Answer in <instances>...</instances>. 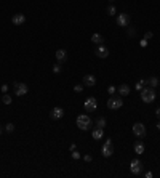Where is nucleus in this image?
Masks as SVG:
<instances>
[{"mask_svg": "<svg viewBox=\"0 0 160 178\" xmlns=\"http://www.w3.org/2000/svg\"><path fill=\"white\" fill-rule=\"evenodd\" d=\"M152 37V32H146V35H144V39L148 40V39H151Z\"/></svg>", "mask_w": 160, "mask_h": 178, "instance_id": "2f4dec72", "label": "nucleus"}, {"mask_svg": "<svg viewBox=\"0 0 160 178\" xmlns=\"http://www.w3.org/2000/svg\"><path fill=\"white\" fill-rule=\"evenodd\" d=\"M85 109L88 113H95L96 111V107H98V101H96V98H93V97H90V98H87L85 100Z\"/></svg>", "mask_w": 160, "mask_h": 178, "instance_id": "6e6552de", "label": "nucleus"}, {"mask_svg": "<svg viewBox=\"0 0 160 178\" xmlns=\"http://www.w3.org/2000/svg\"><path fill=\"white\" fill-rule=\"evenodd\" d=\"M130 21H131V18H130L128 13H120L118 18H117V24L120 27H128L130 26Z\"/></svg>", "mask_w": 160, "mask_h": 178, "instance_id": "1a4fd4ad", "label": "nucleus"}, {"mask_svg": "<svg viewBox=\"0 0 160 178\" xmlns=\"http://www.w3.org/2000/svg\"><path fill=\"white\" fill-rule=\"evenodd\" d=\"M56 60H58V63L61 64V63H64V61H68V51L66 50H58L56 51Z\"/></svg>", "mask_w": 160, "mask_h": 178, "instance_id": "4468645a", "label": "nucleus"}, {"mask_svg": "<svg viewBox=\"0 0 160 178\" xmlns=\"http://www.w3.org/2000/svg\"><path fill=\"white\" fill-rule=\"evenodd\" d=\"M109 2H114V0H109Z\"/></svg>", "mask_w": 160, "mask_h": 178, "instance_id": "4c0bfd02", "label": "nucleus"}, {"mask_svg": "<svg viewBox=\"0 0 160 178\" xmlns=\"http://www.w3.org/2000/svg\"><path fill=\"white\" fill-rule=\"evenodd\" d=\"M106 13H108L109 16H114L115 13H117V8H115L114 5H109V7H108V10H106Z\"/></svg>", "mask_w": 160, "mask_h": 178, "instance_id": "4be33fe9", "label": "nucleus"}, {"mask_svg": "<svg viewBox=\"0 0 160 178\" xmlns=\"http://www.w3.org/2000/svg\"><path fill=\"white\" fill-rule=\"evenodd\" d=\"M2 101H3V104H11V97H10V95H7V93H3Z\"/></svg>", "mask_w": 160, "mask_h": 178, "instance_id": "5701e85b", "label": "nucleus"}, {"mask_svg": "<svg viewBox=\"0 0 160 178\" xmlns=\"http://www.w3.org/2000/svg\"><path fill=\"white\" fill-rule=\"evenodd\" d=\"M91 42H93V44H96V45H102V44H104V37H102L101 34L96 32V34H93V35H91Z\"/></svg>", "mask_w": 160, "mask_h": 178, "instance_id": "dca6fc26", "label": "nucleus"}, {"mask_svg": "<svg viewBox=\"0 0 160 178\" xmlns=\"http://www.w3.org/2000/svg\"><path fill=\"white\" fill-rule=\"evenodd\" d=\"M139 95H141V100L146 103V104H149V103H154L155 101V90L152 88V87H148L146 85L141 92H139Z\"/></svg>", "mask_w": 160, "mask_h": 178, "instance_id": "f257e3e1", "label": "nucleus"}, {"mask_svg": "<svg viewBox=\"0 0 160 178\" xmlns=\"http://www.w3.org/2000/svg\"><path fill=\"white\" fill-rule=\"evenodd\" d=\"M62 116H64V109H62V107H58V106H56V107H53L51 111H50V117H51L53 120H59Z\"/></svg>", "mask_w": 160, "mask_h": 178, "instance_id": "9d476101", "label": "nucleus"}, {"mask_svg": "<svg viewBox=\"0 0 160 178\" xmlns=\"http://www.w3.org/2000/svg\"><path fill=\"white\" fill-rule=\"evenodd\" d=\"M146 85H148V80H144V79H142V80H139V82H136V85H135V88L141 92V90H142V88H144Z\"/></svg>", "mask_w": 160, "mask_h": 178, "instance_id": "aec40b11", "label": "nucleus"}, {"mask_svg": "<svg viewBox=\"0 0 160 178\" xmlns=\"http://www.w3.org/2000/svg\"><path fill=\"white\" fill-rule=\"evenodd\" d=\"M96 84V77L93 76V74H87L85 77H83V85L85 87H93Z\"/></svg>", "mask_w": 160, "mask_h": 178, "instance_id": "f8f14e48", "label": "nucleus"}, {"mask_svg": "<svg viewBox=\"0 0 160 178\" xmlns=\"http://www.w3.org/2000/svg\"><path fill=\"white\" fill-rule=\"evenodd\" d=\"M115 92H117V88H115V87H114V85H111V87H109V88H108V93H109V95H114V93H115Z\"/></svg>", "mask_w": 160, "mask_h": 178, "instance_id": "bb28decb", "label": "nucleus"}, {"mask_svg": "<svg viewBox=\"0 0 160 178\" xmlns=\"http://www.w3.org/2000/svg\"><path fill=\"white\" fill-rule=\"evenodd\" d=\"M148 85L152 87V88L158 87V79H157V77H151V79H148Z\"/></svg>", "mask_w": 160, "mask_h": 178, "instance_id": "6ab92c4d", "label": "nucleus"}, {"mask_svg": "<svg viewBox=\"0 0 160 178\" xmlns=\"http://www.w3.org/2000/svg\"><path fill=\"white\" fill-rule=\"evenodd\" d=\"M130 172L133 175H141L144 172V165H142V162L139 159H133L130 162Z\"/></svg>", "mask_w": 160, "mask_h": 178, "instance_id": "7ed1b4c3", "label": "nucleus"}, {"mask_svg": "<svg viewBox=\"0 0 160 178\" xmlns=\"http://www.w3.org/2000/svg\"><path fill=\"white\" fill-rule=\"evenodd\" d=\"M5 130H7L8 133H13V132H15V124H11V122H10V124H7Z\"/></svg>", "mask_w": 160, "mask_h": 178, "instance_id": "b1692460", "label": "nucleus"}, {"mask_svg": "<svg viewBox=\"0 0 160 178\" xmlns=\"http://www.w3.org/2000/svg\"><path fill=\"white\" fill-rule=\"evenodd\" d=\"M53 72H55V74H59V72H61V64H55V66H53Z\"/></svg>", "mask_w": 160, "mask_h": 178, "instance_id": "393cba45", "label": "nucleus"}, {"mask_svg": "<svg viewBox=\"0 0 160 178\" xmlns=\"http://www.w3.org/2000/svg\"><path fill=\"white\" fill-rule=\"evenodd\" d=\"M28 92H29V87L26 84H22V82H15V95L16 97H24Z\"/></svg>", "mask_w": 160, "mask_h": 178, "instance_id": "39448f33", "label": "nucleus"}, {"mask_svg": "<svg viewBox=\"0 0 160 178\" xmlns=\"http://www.w3.org/2000/svg\"><path fill=\"white\" fill-rule=\"evenodd\" d=\"M83 159H85V160H87V162H91V160H93V157H91V156H90V154H87V156H85V157H83Z\"/></svg>", "mask_w": 160, "mask_h": 178, "instance_id": "7c9ffc66", "label": "nucleus"}, {"mask_svg": "<svg viewBox=\"0 0 160 178\" xmlns=\"http://www.w3.org/2000/svg\"><path fill=\"white\" fill-rule=\"evenodd\" d=\"M72 157H74V159H80V153H77V151H72Z\"/></svg>", "mask_w": 160, "mask_h": 178, "instance_id": "cd10ccee", "label": "nucleus"}, {"mask_svg": "<svg viewBox=\"0 0 160 178\" xmlns=\"http://www.w3.org/2000/svg\"><path fill=\"white\" fill-rule=\"evenodd\" d=\"M133 133H135V136H138V138H144V136H146V127H144V124L136 122V124L133 125Z\"/></svg>", "mask_w": 160, "mask_h": 178, "instance_id": "0eeeda50", "label": "nucleus"}, {"mask_svg": "<svg viewBox=\"0 0 160 178\" xmlns=\"http://www.w3.org/2000/svg\"><path fill=\"white\" fill-rule=\"evenodd\" d=\"M122 106H123V100L120 97H111L108 100V107L109 109H120Z\"/></svg>", "mask_w": 160, "mask_h": 178, "instance_id": "20e7f679", "label": "nucleus"}, {"mask_svg": "<svg viewBox=\"0 0 160 178\" xmlns=\"http://www.w3.org/2000/svg\"><path fill=\"white\" fill-rule=\"evenodd\" d=\"M0 135H2V125H0Z\"/></svg>", "mask_w": 160, "mask_h": 178, "instance_id": "e433bc0d", "label": "nucleus"}, {"mask_svg": "<svg viewBox=\"0 0 160 178\" xmlns=\"http://www.w3.org/2000/svg\"><path fill=\"white\" fill-rule=\"evenodd\" d=\"M74 92H75V93H82V92H83V85H75V87H74Z\"/></svg>", "mask_w": 160, "mask_h": 178, "instance_id": "a878e982", "label": "nucleus"}, {"mask_svg": "<svg viewBox=\"0 0 160 178\" xmlns=\"http://www.w3.org/2000/svg\"><path fill=\"white\" fill-rule=\"evenodd\" d=\"M135 153L136 154H144V143L142 141H138L135 144Z\"/></svg>", "mask_w": 160, "mask_h": 178, "instance_id": "a211bd4d", "label": "nucleus"}, {"mask_svg": "<svg viewBox=\"0 0 160 178\" xmlns=\"http://www.w3.org/2000/svg\"><path fill=\"white\" fill-rule=\"evenodd\" d=\"M93 138H95V140H101L102 138V136H104V128H99V127H96L95 130H93Z\"/></svg>", "mask_w": 160, "mask_h": 178, "instance_id": "f3484780", "label": "nucleus"}, {"mask_svg": "<svg viewBox=\"0 0 160 178\" xmlns=\"http://www.w3.org/2000/svg\"><path fill=\"white\" fill-rule=\"evenodd\" d=\"M11 23H13V24H16V26H21V24L26 23V16L22 15V13H16V15L11 18Z\"/></svg>", "mask_w": 160, "mask_h": 178, "instance_id": "ddd939ff", "label": "nucleus"}, {"mask_svg": "<svg viewBox=\"0 0 160 178\" xmlns=\"http://www.w3.org/2000/svg\"><path fill=\"white\" fill-rule=\"evenodd\" d=\"M130 87L127 85V84H122V85H120L118 88H117V92H118V95H120V97H127V95L130 93Z\"/></svg>", "mask_w": 160, "mask_h": 178, "instance_id": "2eb2a0df", "label": "nucleus"}, {"mask_svg": "<svg viewBox=\"0 0 160 178\" xmlns=\"http://www.w3.org/2000/svg\"><path fill=\"white\" fill-rule=\"evenodd\" d=\"M146 178H152V173L151 172H146Z\"/></svg>", "mask_w": 160, "mask_h": 178, "instance_id": "f704fd0d", "label": "nucleus"}, {"mask_svg": "<svg viewBox=\"0 0 160 178\" xmlns=\"http://www.w3.org/2000/svg\"><path fill=\"white\" fill-rule=\"evenodd\" d=\"M95 53H96V56H98V58H108V56H109V50L106 48L104 45H99V47L96 48Z\"/></svg>", "mask_w": 160, "mask_h": 178, "instance_id": "9b49d317", "label": "nucleus"}, {"mask_svg": "<svg viewBox=\"0 0 160 178\" xmlns=\"http://www.w3.org/2000/svg\"><path fill=\"white\" fill-rule=\"evenodd\" d=\"M139 45H141V47H148V40H146V39H142L141 42H139Z\"/></svg>", "mask_w": 160, "mask_h": 178, "instance_id": "c85d7f7f", "label": "nucleus"}, {"mask_svg": "<svg viewBox=\"0 0 160 178\" xmlns=\"http://www.w3.org/2000/svg\"><path fill=\"white\" fill-rule=\"evenodd\" d=\"M155 116L160 119V107H157V109H155Z\"/></svg>", "mask_w": 160, "mask_h": 178, "instance_id": "473e14b6", "label": "nucleus"}, {"mask_svg": "<svg viewBox=\"0 0 160 178\" xmlns=\"http://www.w3.org/2000/svg\"><path fill=\"white\" fill-rule=\"evenodd\" d=\"M157 130H160V120L157 122Z\"/></svg>", "mask_w": 160, "mask_h": 178, "instance_id": "c9c22d12", "label": "nucleus"}, {"mask_svg": "<svg viewBox=\"0 0 160 178\" xmlns=\"http://www.w3.org/2000/svg\"><path fill=\"white\" fill-rule=\"evenodd\" d=\"M96 127H99V128H104L106 127V119L104 117H98L96 119Z\"/></svg>", "mask_w": 160, "mask_h": 178, "instance_id": "412c9836", "label": "nucleus"}, {"mask_svg": "<svg viewBox=\"0 0 160 178\" xmlns=\"http://www.w3.org/2000/svg\"><path fill=\"white\" fill-rule=\"evenodd\" d=\"M2 92H3V93H7V92H8V85H7V84H3V85H2Z\"/></svg>", "mask_w": 160, "mask_h": 178, "instance_id": "c756f323", "label": "nucleus"}, {"mask_svg": "<svg viewBox=\"0 0 160 178\" xmlns=\"http://www.w3.org/2000/svg\"><path fill=\"white\" fill-rule=\"evenodd\" d=\"M128 35H135V29H128Z\"/></svg>", "mask_w": 160, "mask_h": 178, "instance_id": "72a5a7b5", "label": "nucleus"}, {"mask_svg": "<svg viewBox=\"0 0 160 178\" xmlns=\"http://www.w3.org/2000/svg\"><path fill=\"white\" fill-rule=\"evenodd\" d=\"M101 153H102V156H104V157H111V156L114 154L112 140H106V143H104V146H102V149H101Z\"/></svg>", "mask_w": 160, "mask_h": 178, "instance_id": "423d86ee", "label": "nucleus"}, {"mask_svg": "<svg viewBox=\"0 0 160 178\" xmlns=\"http://www.w3.org/2000/svg\"><path fill=\"white\" fill-rule=\"evenodd\" d=\"M77 127L80 128V130H88V128H91V119H90V116H87V114H80V116H77Z\"/></svg>", "mask_w": 160, "mask_h": 178, "instance_id": "f03ea898", "label": "nucleus"}]
</instances>
